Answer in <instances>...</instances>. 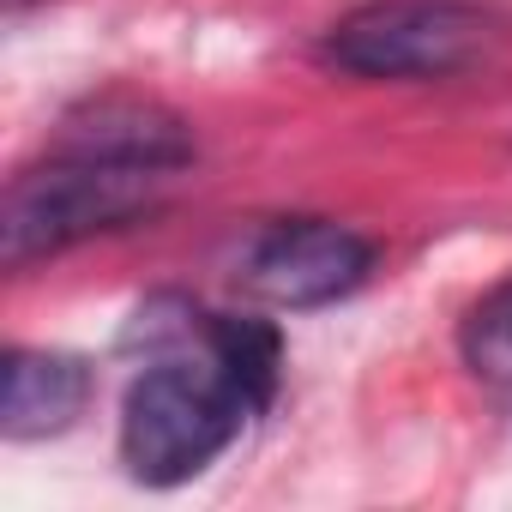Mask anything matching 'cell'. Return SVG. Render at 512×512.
<instances>
[{"instance_id":"obj_4","label":"cell","mask_w":512,"mask_h":512,"mask_svg":"<svg viewBox=\"0 0 512 512\" xmlns=\"http://www.w3.org/2000/svg\"><path fill=\"white\" fill-rule=\"evenodd\" d=\"M374 266V247L332 217L266 223L241 253V284L272 308H326L350 296Z\"/></svg>"},{"instance_id":"obj_9","label":"cell","mask_w":512,"mask_h":512,"mask_svg":"<svg viewBox=\"0 0 512 512\" xmlns=\"http://www.w3.org/2000/svg\"><path fill=\"white\" fill-rule=\"evenodd\" d=\"M7 7H13V13H25V7H31V0H7Z\"/></svg>"},{"instance_id":"obj_5","label":"cell","mask_w":512,"mask_h":512,"mask_svg":"<svg viewBox=\"0 0 512 512\" xmlns=\"http://www.w3.org/2000/svg\"><path fill=\"white\" fill-rule=\"evenodd\" d=\"M91 398V368L61 350H13L7 356V392H0V428L7 440H49L73 428V416Z\"/></svg>"},{"instance_id":"obj_3","label":"cell","mask_w":512,"mask_h":512,"mask_svg":"<svg viewBox=\"0 0 512 512\" xmlns=\"http://www.w3.org/2000/svg\"><path fill=\"white\" fill-rule=\"evenodd\" d=\"M488 37V19L470 0H368L344 13L320 61L344 79H446Z\"/></svg>"},{"instance_id":"obj_2","label":"cell","mask_w":512,"mask_h":512,"mask_svg":"<svg viewBox=\"0 0 512 512\" xmlns=\"http://www.w3.org/2000/svg\"><path fill=\"white\" fill-rule=\"evenodd\" d=\"M163 181H169V169L55 151L49 163L13 175L7 199H0V260H7V272H25L37 260L67 253L73 241L121 229L157 205Z\"/></svg>"},{"instance_id":"obj_6","label":"cell","mask_w":512,"mask_h":512,"mask_svg":"<svg viewBox=\"0 0 512 512\" xmlns=\"http://www.w3.org/2000/svg\"><path fill=\"white\" fill-rule=\"evenodd\" d=\"M61 151L73 157H109V163H139V169H181L193 157V133L151 109V103H97L67 121Z\"/></svg>"},{"instance_id":"obj_7","label":"cell","mask_w":512,"mask_h":512,"mask_svg":"<svg viewBox=\"0 0 512 512\" xmlns=\"http://www.w3.org/2000/svg\"><path fill=\"white\" fill-rule=\"evenodd\" d=\"M205 344L223 362V374L247 392L253 410H266L278 398V374H284V344L266 320H229V314H205Z\"/></svg>"},{"instance_id":"obj_1","label":"cell","mask_w":512,"mask_h":512,"mask_svg":"<svg viewBox=\"0 0 512 512\" xmlns=\"http://www.w3.org/2000/svg\"><path fill=\"white\" fill-rule=\"evenodd\" d=\"M157 344V362L127 386L121 404V458L139 482L175 488L199 476L253 416L247 392L223 374V362L205 344V314L181 308V320H163V302H151L133 326Z\"/></svg>"},{"instance_id":"obj_8","label":"cell","mask_w":512,"mask_h":512,"mask_svg":"<svg viewBox=\"0 0 512 512\" xmlns=\"http://www.w3.org/2000/svg\"><path fill=\"white\" fill-rule=\"evenodd\" d=\"M458 344H464L470 374H476L488 392L512 398V278H506V284H494V290L464 314Z\"/></svg>"}]
</instances>
